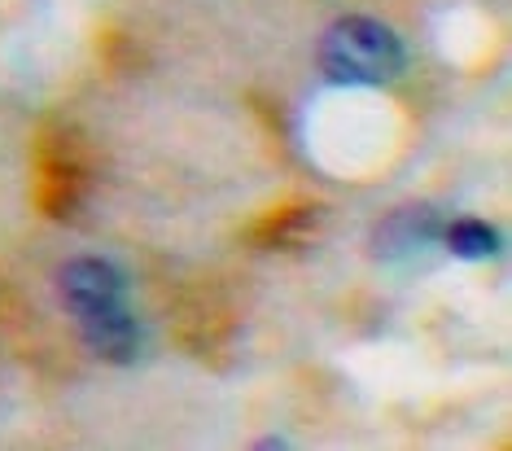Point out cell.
<instances>
[{"mask_svg":"<svg viewBox=\"0 0 512 451\" xmlns=\"http://www.w3.org/2000/svg\"><path fill=\"white\" fill-rule=\"evenodd\" d=\"M316 62H320V75L337 88H377L403 75L407 49L399 31L386 27V22L346 14L324 27V36L316 44Z\"/></svg>","mask_w":512,"mask_h":451,"instance_id":"6da1fadb","label":"cell"},{"mask_svg":"<svg viewBox=\"0 0 512 451\" xmlns=\"http://www.w3.org/2000/svg\"><path fill=\"white\" fill-rule=\"evenodd\" d=\"M123 294H127V276L110 259H66L57 268V298L75 316L119 307Z\"/></svg>","mask_w":512,"mask_h":451,"instance_id":"7a4b0ae2","label":"cell"},{"mask_svg":"<svg viewBox=\"0 0 512 451\" xmlns=\"http://www.w3.org/2000/svg\"><path fill=\"white\" fill-rule=\"evenodd\" d=\"M79 338L106 364H132L141 355V325H136V316L123 303L79 316Z\"/></svg>","mask_w":512,"mask_h":451,"instance_id":"3957f363","label":"cell"},{"mask_svg":"<svg viewBox=\"0 0 512 451\" xmlns=\"http://www.w3.org/2000/svg\"><path fill=\"white\" fill-rule=\"evenodd\" d=\"M442 237V224L429 206H403V211L386 215L372 233V254L386 259V254H407V250H421L429 241Z\"/></svg>","mask_w":512,"mask_h":451,"instance_id":"277c9868","label":"cell"},{"mask_svg":"<svg viewBox=\"0 0 512 451\" xmlns=\"http://www.w3.org/2000/svg\"><path fill=\"white\" fill-rule=\"evenodd\" d=\"M442 241H447V250L464 263H482V259H495L499 254V233L486 224V219H473V215H464L456 224L442 228Z\"/></svg>","mask_w":512,"mask_h":451,"instance_id":"5b68a950","label":"cell"},{"mask_svg":"<svg viewBox=\"0 0 512 451\" xmlns=\"http://www.w3.org/2000/svg\"><path fill=\"white\" fill-rule=\"evenodd\" d=\"M259 447L263 451H285V447H294L289 438H281V434H267V438H259Z\"/></svg>","mask_w":512,"mask_h":451,"instance_id":"8992f818","label":"cell"}]
</instances>
